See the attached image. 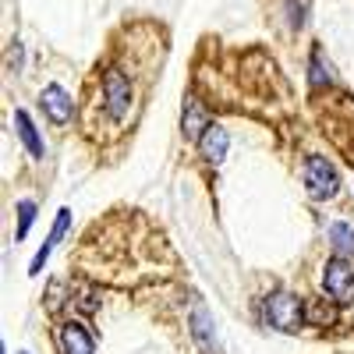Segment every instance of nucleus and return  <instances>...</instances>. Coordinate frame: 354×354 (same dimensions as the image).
I'll use <instances>...</instances> for the list:
<instances>
[{
	"instance_id": "1",
	"label": "nucleus",
	"mask_w": 354,
	"mask_h": 354,
	"mask_svg": "<svg viewBox=\"0 0 354 354\" xmlns=\"http://www.w3.org/2000/svg\"><path fill=\"white\" fill-rule=\"evenodd\" d=\"M266 319H270V326L290 333V330L301 326L305 312H301V301L294 298V294H283L280 290V294H270V298H266Z\"/></svg>"
},
{
	"instance_id": "2",
	"label": "nucleus",
	"mask_w": 354,
	"mask_h": 354,
	"mask_svg": "<svg viewBox=\"0 0 354 354\" xmlns=\"http://www.w3.org/2000/svg\"><path fill=\"white\" fill-rule=\"evenodd\" d=\"M103 106H106V113L113 117V121H121V117L128 113V106H131V82L124 78V71H117V68L106 71V78H103Z\"/></svg>"
},
{
	"instance_id": "3",
	"label": "nucleus",
	"mask_w": 354,
	"mask_h": 354,
	"mask_svg": "<svg viewBox=\"0 0 354 354\" xmlns=\"http://www.w3.org/2000/svg\"><path fill=\"white\" fill-rule=\"evenodd\" d=\"M305 185H308L312 198H333L337 188H340V177H337V170L322 156H308V163H305Z\"/></svg>"
},
{
	"instance_id": "4",
	"label": "nucleus",
	"mask_w": 354,
	"mask_h": 354,
	"mask_svg": "<svg viewBox=\"0 0 354 354\" xmlns=\"http://www.w3.org/2000/svg\"><path fill=\"white\" fill-rule=\"evenodd\" d=\"M322 287H326L337 301H351L354 298V270L344 259H330L322 270Z\"/></svg>"
},
{
	"instance_id": "5",
	"label": "nucleus",
	"mask_w": 354,
	"mask_h": 354,
	"mask_svg": "<svg viewBox=\"0 0 354 354\" xmlns=\"http://www.w3.org/2000/svg\"><path fill=\"white\" fill-rule=\"evenodd\" d=\"M61 347H64V354H96L93 337H88V330L82 322H64L61 326Z\"/></svg>"
},
{
	"instance_id": "6",
	"label": "nucleus",
	"mask_w": 354,
	"mask_h": 354,
	"mask_svg": "<svg viewBox=\"0 0 354 354\" xmlns=\"http://www.w3.org/2000/svg\"><path fill=\"white\" fill-rule=\"evenodd\" d=\"M43 106H46V113L53 117L57 124H64L71 117V100H68V93L61 85H46L43 88Z\"/></svg>"
},
{
	"instance_id": "7",
	"label": "nucleus",
	"mask_w": 354,
	"mask_h": 354,
	"mask_svg": "<svg viewBox=\"0 0 354 354\" xmlns=\"http://www.w3.org/2000/svg\"><path fill=\"white\" fill-rule=\"evenodd\" d=\"M198 145H202V156H205V160H209V163H220V160L227 156L230 138H227V131H223V128L209 124V128H205V135L198 138Z\"/></svg>"
},
{
	"instance_id": "8",
	"label": "nucleus",
	"mask_w": 354,
	"mask_h": 354,
	"mask_svg": "<svg viewBox=\"0 0 354 354\" xmlns=\"http://www.w3.org/2000/svg\"><path fill=\"white\" fill-rule=\"evenodd\" d=\"M181 128H185L188 138H202V135H205V128H209V117H205V110H202L198 100H188V103H185Z\"/></svg>"
},
{
	"instance_id": "9",
	"label": "nucleus",
	"mask_w": 354,
	"mask_h": 354,
	"mask_svg": "<svg viewBox=\"0 0 354 354\" xmlns=\"http://www.w3.org/2000/svg\"><path fill=\"white\" fill-rule=\"evenodd\" d=\"M15 124H18V135L25 142V149L32 153V156H43V138H39V131L32 124V117H28L25 110H15Z\"/></svg>"
},
{
	"instance_id": "10",
	"label": "nucleus",
	"mask_w": 354,
	"mask_h": 354,
	"mask_svg": "<svg viewBox=\"0 0 354 354\" xmlns=\"http://www.w3.org/2000/svg\"><path fill=\"white\" fill-rule=\"evenodd\" d=\"M68 223H71V209H61V216H57V223H53V234H50V241H46V245L39 248V255L32 259V273H39V270H43V262L50 259L53 245H57V241H61L64 234H68Z\"/></svg>"
},
{
	"instance_id": "11",
	"label": "nucleus",
	"mask_w": 354,
	"mask_h": 354,
	"mask_svg": "<svg viewBox=\"0 0 354 354\" xmlns=\"http://www.w3.org/2000/svg\"><path fill=\"white\" fill-rule=\"evenodd\" d=\"M192 333H195V340H198L202 347L213 344V322H209V312H205L202 305L192 308Z\"/></svg>"
},
{
	"instance_id": "12",
	"label": "nucleus",
	"mask_w": 354,
	"mask_h": 354,
	"mask_svg": "<svg viewBox=\"0 0 354 354\" xmlns=\"http://www.w3.org/2000/svg\"><path fill=\"white\" fill-rule=\"evenodd\" d=\"M330 241L337 252H354V227L351 223H330Z\"/></svg>"
},
{
	"instance_id": "13",
	"label": "nucleus",
	"mask_w": 354,
	"mask_h": 354,
	"mask_svg": "<svg viewBox=\"0 0 354 354\" xmlns=\"http://www.w3.org/2000/svg\"><path fill=\"white\" fill-rule=\"evenodd\" d=\"M32 216H36V205L28 202V198H25V202H18V234H15L18 241L28 234V227H32Z\"/></svg>"
},
{
	"instance_id": "14",
	"label": "nucleus",
	"mask_w": 354,
	"mask_h": 354,
	"mask_svg": "<svg viewBox=\"0 0 354 354\" xmlns=\"http://www.w3.org/2000/svg\"><path fill=\"white\" fill-rule=\"evenodd\" d=\"M322 82H330V75H322V61L312 57V85H322Z\"/></svg>"
},
{
	"instance_id": "15",
	"label": "nucleus",
	"mask_w": 354,
	"mask_h": 354,
	"mask_svg": "<svg viewBox=\"0 0 354 354\" xmlns=\"http://www.w3.org/2000/svg\"><path fill=\"white\" fill-rule=\"evenodd\" d=\"M287 11H290V25H294V28H298V25L305 21V18H301V4H294V0H287Z\"/></svg>"
}]
</instances>
